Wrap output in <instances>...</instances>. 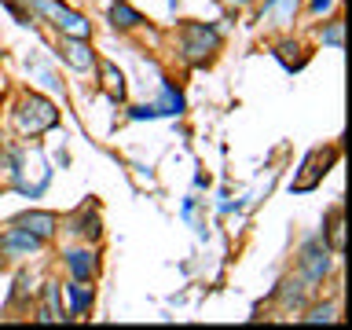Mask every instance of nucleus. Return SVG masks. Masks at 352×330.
<instances>
[{"instance_id":"7ed1b4c3","label":"nucleus","mask_w":352,"mask_h":330,"mask_svg":"<svg viewBox=\"0 0 352 330\" xmlns=\"http://www.w3.org/2000/svg\"><path fill=\"white\" fill-rule=\"evenodd\" d=\"M220 48V33L206 22H187L184 26V37H180V52L191 66H202L209 55Z\"/></svg>"},{"instance_id":"a211bd4d","label":"nucleus","mask_w":352,"mask_h":330,"mask_svg":"<svg viewBox=\"0 0 352 330\" xmlns=\"http://www.w3.org/2000/svg\"><path fill=\"white\" fill-rule=\"evenodd\" d=\"M330 220H334V224H330V246H334V253H341V250H345V231H341V213H334Z\"/></svg>"},{"instance_id":"39448f33","label":"nucleus","mask_w":352,"mask_h":330,"mask_svg":"<svg viewBox=\"0 0 352 330\" xmlns=\"http://www.w3.org/2000/svg\"><path fill=\"white\" fill-rule=\"evenodd\" d=\"M41 246H44V239L30 235L26 228H11L0 235V253H4V257H33Z\"/></svg>"},{"instance_id":"5701e85b","label":"nucleus","mask_w":352,"mask_h":330,"mask_svg":"<svg viewBox=\"0 0 352 330\" xmlns=\"http://www.w3.org/2000/svg\"><path fill=\"white\" fill-rule=\"evenodd\" d=\"M231 4H250V0H231Z\"/></svg>"},{"instance_id":"6e6552de","label":"nucleus","mask_w":352,"mask_h":330,"mask_svg":"<svg viewBox=\"0 0 352 330\" xmlns=\"http://www.w3.org/2000/svg\"><path fill=\"white\" fill-rule=\"evenodd\" d=\"M15 228H26L30 235H37V239H52L55 235V228H59V220H55V213H22L15 220Z\"/></svg>"},{"instance_id":"f3484780","label":"nucleus","mask_w":352,"mask_h":330,"mask_svg":"<svg viewBox=\"0 0 352 330\" xmlns=\"http://www.w3.org/2000/svg\"><path fill=\"white\" fill-rule=\"evenodd\" d=\"M74 231H77L81 239H99V231H103V228H99L96 217H85V213H81V217H77V228H74Z\"/></svg>"},{"instance_id":"9d476101","label":"nucleus","mask_w":352,"mask_h":330,"mask_svg":"<svg viewBox=\"0 0 352 330\" xmlns=\"http://www.w3.org/2000/svg\"><path fill=\"white\" fill-rule=\"evenodd\" d=\"M297 4H301V0H264L261 19H272V26H290L294 15H297Z\"/></svg>"},{"instance_id":"f257e3e1","label":"nucleus","mask_w":352,"mask_h":330,"mask_svg":"<svg viewBox=\"0 0 352 330\" xmlns=\"http://www.w3.org/2000/svg\"><path fill=\"white\" fill-rule=\"evenodd\" d=\"M15 125L22 136H41V132H48L59 125V110H55V103H48L44 96H26L15 114Z\"/></svg>"},{"instance_id":"20e7f679","label":"nucleus","mask_w":352,"mask_h":330,"mask_svg":"<svg viewBox=\"0 0 352 330\" xmlns=\"http://www.w3.org/2000/svg\"><path fill=\"white\" fill-rule=\"evenodd\" d=\"M301 272H305V283H319V279H327V272H330V257H327V242H305V250H301Z\"/></svg>"},{"instance_id":"412c9836","label":"nucleus","mask_w":352,"mask_h":330,"mask_svg":"<svg viewBox=\"0 0 352 330\" xmlns=\"http://www.w3.org/2000/svg\"><path fill=\"white\" fill-rule=\"evenodd\" d=\"M330 8H334V0H312V11H316V15H327Z\"/></svg>"},{"instance_id":"aec40b11","label":"nucleus","mask_w":352,"mask_h":330,"mask_svg":"<svg viewBox=\"0 0 352 330\" xmlns=\"http://www.w3.org/2000/svg\"><path fill=\"white\" fill-rule=\"evenodd\" d=\"M0 180H15V158H11V154H4L0 151Z\"/></svg>"},{"instance_id":"4468645a","label":"nucleus","mask_w":352,"mask_h":330,"mask_svg":"<svg viewBox=\"0 0 352 330\" xmlns=\"http://www.w3.org/2000/svg\"><path fill=\"white\" fill-rule=\"evenodd\" d=\"M154 107V114H165V118H169V114H180V110H184V96L180 92H176V88L173 85H162V99H158V103H151Z\"/></svg>"},{"instance_id":"423d86ee","label":"nucleus","mask_w":352,"mask_h":330,"mask_svg":"<svg viewBox=\"0 0 352 330\" xmlns=\"http://www.w3.org/2000/svg\"><path fill=\"white\" fill-rule=\"evenodd\" d=\"M338 158V151H312V154H308V162H305V176H297V180H294V191H312V187L319 184V176H327V165L330 162H334Z\"/></svg>"},{"instance_id":"f03ea898","label":"nucleus","mask_w":352,"mask_h":330,"mask_svg":"<svg viewBox=\"0 0 352 330\" xmlns=\"http://www.w3.org/2000/svg\"><path fill=\"white\" fill-rule=\"evenodd\" d=\"M30 4H33V11H41V15L48 19L52 26L63 33V37H85L88 41V33H92L88 19L81 15V11L66 8L63 0H30Z\"/></svg>"},{"instance_id":"6ab92c4d","label":"nucleus","mask_w":352,"mask_h":330,"mask_svg":"<svg viewBox=\"0 0 352 330\" xmlns=\"http://www.w3.org/2000/svg\"><path fill=\"white\" fill-rule=\"evenodd\" d=\"M305 323H334V305H323V308H312L305 316Z\"/></svg>"},{"instance_id":"1a4fd4ad","label":"nucleus","mask_w":352,"mask_h":330,"mask_svg":"<svg viewBox=\"0 0 352 330\" xmlns=\"http://www.w3.org/2000/svg\"><path fill=\"white\" fill-rule=\"evenodd\" d=\"M66 268L74 272V279L88 283V279L96 275L99 261H96V253H92V250H70V253H66Z\"/></svg>"},{"instance_id":"0eeeda50","label":"nucleus","mask_w":352,"mask_h":330,"mask_svg":"<svg viewBox=\"0 0 352 330\" xmlns=\"http://www.w3.org/2000/svg\"><path fill=\"white\" fill-rule=\"evenodd\" d=\"M59 55L74 66V70H81V74L96 66V52L88 48L85 37H63V41H59Z\"/></svg>"},{"instance_id":"2eb2a0df","label":"nucleus","mask_w":352,"mask_h":330,"mask_svg":"<svg viewBox=\"0 0 352 330\" xmlns=\"http://www.w3.org/2000/svg\"><path fill=\"white\" fill-rule=\"evenodd\" d=\"M99 70H103V81H107V88H110V96L121 103V99H125V77H121L110 63H99Z\"/></svg>"},{"instance_id":"f8f14e48","label":"nucleus","mask_w":352,"mask_h":330,"mask_svg":"<svg viewBox=\"0 0 352 330\" xmlns=\"http://www.w3.org/2000/svg\"><path fill=\"white\" fill-rule=\"evenodd\" d=\"M66 290H70V316H85L88 308H92V286H88V283L74 279Z\"/></svg>"},{"instance_id":"ddd939ff","label":"nucleus","mask_w":352,"mask_h":330,"mask_svg":"<svg viewBox=\"0 0 352 330\" xmlns=\"http://www.w3.org/2000/svg\"><path fill=\"white\" fill-rule=\"evenodd\" d=\"M140 22H143L140 11L129 8V4H121V0H118L114 8H110V26H114V30H136Z\"/></svg>"},{"instance_id":"dca6fc26","label":"nucleus","mask_w":352,"mask_h":330,"mask_svg":"<svg viewBox=\"0 0 352 330\" xmlns=\"http://www.w3.org/2000/svg\"><path fill=\"white\" fill-rule=\"evenodd\" d=\"M341 37H345V26H341V22H330V26L319 30V41H323L327 48H341Z\"/></svg>"},{"instance_id":"4be33fe9","label":"nucleus","mask_w":352,"mask_h":330,"mask_svg":"<svg viewBox=\"0 0 352 330\" xmlns=\"http://www.w3.org/2000/svg\"><path fill=\"white\" fill-rule=\"evenodd\" d=\"M4 261H8V257H4V253H0V272H4Z\"/></svg>"},{"instance_id":"9b49d317","label":"nucleus","mask_w":352,"mask_h":330,"mask_svg":"<svg viewBox=\"0 0 352 330\" xmlns=\"http://www.w3.org/2000/svg\"><path fill=\"white\" fill-rule=\"evenodd\" d=\"M37 319H41V323H55V319H70V316L63 312V297H59V286H55V283L44 286V308L37 312Z\"/></svg>"}]
</instances>
